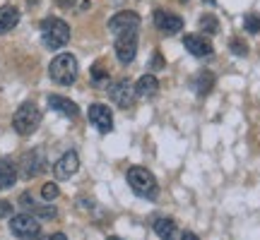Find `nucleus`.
I'll list each match as a JSON object with an SVG mask.
<instances>
[{
    "label": "nucleus",
    "instance_id": "13",
    "mask_svg": "<svg viewBox=\"0 0 260 240\" xmlns=\"http://www.w3.org/2000/svg\"><path fill=\"white\" fill-rule=\"evenodd\" d=\"M183 46H186L188 53H193L195 58H207L214 53L212 44L205 36H200V34H186V36H183Z\"/></svg>",
    "mask_w": 260,
    "mask_h": 240
},
{
    "label": "nucleus",
    "instance_id": "14",
    "mask_svg": "<svg viewBox=\"0 0 260 240\" xmlns=\"http://www.w3.org/2000/svg\"><path fill=\"white\" fill-rule=\"evenodd\" d=\"M48 106H51L53 111H58L60 115H65V118H77V115H80L77 103L70 101V99H65V96H58V94L48 96Z\"/></svg>",
    "mask_w": 260,
    "mask_h": 240
},
{
    "label": "nucleus",
    "instance_id": "27",
    "mask_svg": "<svg viewBox=\"0 0 260 240\" xmlns=\"http://www.w3.org/2000/svg\"><path fill=\"white\" fill-rule=\"evenodd\" d=\"M75 3H77V0H56L58 8H73Z\"/></svg>",
    "mask_w": 260,
    "mask_h": 240
},
{
    "label": "nucleus",
    "instance_id": "18",
    "mask_svg": "<svg viewBox=\"0 0 260 240\" xmlns=\"http://www.w3.org/2000/svg\"><path fill=\"white\" fill-rule=\"evenodd\" d=\"M212 87H214V72H210V70L198 72V77H195V82H193V89H195V94H198L200 99L212 92Z\"/></svg>",
    "mask_w": 260,
    "mask_h": 240
},
{
    "label": "nucleus",
    "instance_id": "24",
    "mask_svg": "<svg viewBox=\"0 0 260 240\" xmlns=\"http://www.w3.org/2000/svg\"><path fill=\"white\" fill-rule=\"evenodd\" d=\"M229 48H232V53H236V56H246V53H248V46L243 44L241 38H232V41H229Z\"/></svg>",
    "mask_w": 260,
    "mask_h": 240
},
{
    "label": "nucleus",
    "instance_id": "19",
    "mask_svg": "<svg viewBox=\"0 0 260 240\" xmlns=\"http://www.w3.org/2000/svg\"><path fill=\"white\" fill-rule=\"evenodd\" d=\"M19 202L24 204V207H27V209H29L31 214H34V216H41V219H56V209H53V207L34 204V199H31V197H29L27 192L22 194V197H19Z\"/></svg>",
    "mask_w": 260,
    "mask_h": 240
},
{
    "label": "nucleus",
    "instance_id": "15",
    "mask_svg": "<svg viewBox=\"0 0 260 240\" xmlns=\"http://www.w3.org/2000/svg\"><path fill=\"white\" fill-rule=\"evenodd\" d=\"M157 92H159V82L154 74H142L138 84H135V96H140V99H149Z\"/></svg>",
    "mask_w": 260,
    "mask_h": 240
},
{
    "label": "nucleus",
    "instance_id": "28",
    "mask_svg": "<svg viewBox=\"0 0 260 240\" xmlns=\"http://www.w3.org/2000/svg\"><path fill=\"white\" fill-rule=\"evenodd\" d=\"M181 240H200V238H198V235H195V233L186 231V233H183V235H181Z\"/></svg>",
    "mask_w": 260,
    "mask_h": 240
},
{
    "label": "nucleus",
    "instance_id": "4",
    "mask_svg": "<svg viewBox=\"0 0 260 240\" xmlns=\"http://www.w3.org/2000/svg\"><path fill=\"white\" fill-rule=\"evenodd\" d=\"M77 72H80V70H77V60H75V56H70V53H60V56H56L51 60V65H48L51 79L56 84H60V87L75 84Z\"/></svg>",
    "mask_w": 260,
    "mask_h": 240
},
{
    "label": "nucleus",
    "instance_id": "5",
    "mask_svg": "<svg viewBox=\"0 0 260 240\" xmlns=\"http://www.w3.org/2000/svg\"><path fill=\"white\" fill-rule=\"evenodd\" d=\"M10 231L19 240H34L41 233V226H39L34 214H17L10 219Z\"/></svg>",
    "mask_w": 260,
    "mask_h": 240
},
{
    "label": "nucleus",
    "instance_id": "11",
    "mask_svg": "<svg viewBox=\"0 0 260 240\" xmlns=\"http://www.w3.org/2000/svg\"><path fill=\"white\" fill-rule=\"evenodd\" d=\"M77 168H80V156H77V151H65L63 156L56 161L53 173H56L58 180H68V178H73L75 173H77Z\"/></svg>",
    "mask_w": 260,
    "mask_h": 240
},
{
    "label": "nucleus",
    "instance_id": "29",
    "mask_svg": "<svg viewBox=\"0 0 260 240\" xmlns=\"http://www.w3.org/2000/svg\"><path fill=\"white\" fill-rule=\"evenodd\" d=\"M164 65V60H161V56H159V51L154 53V67H161Z\"/></svg>",
    "mask_w": 260,
    "mask_h": 240
},
{
    "label": "nucleus",
    "instance_id": "17",
    "mask_svg": "<svg viewBox=\"0 0 260 240\" xmlns=\"http://www.w3.org/2000/svg\"><path fill=\"white\" fill-rule=\"evenodd\" d=\"M17 183V168L10 158H0V190H8Z\"/></svg>",
    "mask_w": 260,
    "mask_h": 240
},
{
    "label": "nucleus",
    "instance_id": "30",
    "mask_svg": "<svg viewBox=\"0 0 260 240\" xmlns=\"http://www.w3.org/2000/svg\"><path fill=\"white\" fill-rule=\"evenodd\" d=\"M48 240H68V238H65L63 233H56V235H51V238H48Z\"/></svg>",
    "mask_w": 260,
    "mask_h": 240
},
{
    "label": "nucleus",
    "instance_id": "9",
    "mask_svg": "<svg viewBox=\"0 0 260 240\" xmlns=\"http://www.w3.org/2000/svg\"><path fill=\"white\" fill-rule=\"evenodd\" d=\"M44 171H46V154L41 149H31L22 156V176L24 178H34Z\"/></svg>",
    "mask_w": 260,
    "mask_h": 240
},
{
    "label": "nucleus",
    "instance_id": "25",
    "mask_svg": "<svg viewBox=\"0 0 260 240\" xmlns=\"http://www.w3.org/2000/svg\"><path fill=\"white\" fill-rule=\"evenodd\" d=\"M106 77H109V72L104 70L102 65H99V63L94 65V67H92V79H94V82H102V79H106Z\"/></svg>",
    "mask_w": 260,
    "mask_h": 240
},
{
    "label": "nucleus",
    "instance_id": "22",
    "mask_svg": "<svg viewBox=\"0 0 260 240\" xmlns=\"http://www.w3.org/2000/svg\"><path fill=\"white\" fill-rule=\"evenodd\" d=\"M243 27H246V31H248V34H258V31H260V15H255V12L246 15V19H243Z\"/></svg>",
    "mask_w": 260,
    "mask_h": 240
},
{
    "label": "nucleus",
    "instance_id": "31",
    "mask_svg": "<svg viewBox=\"0 0 260 240\" xmlns=\"http://www.w3.org/2000/svg\"><path fill=\"white\" fill-rule=\"evenodd\" d=\"M39 0H29V8H34V5H37Z\"/></svg>",
    "mask_w": 260,
    "mask_h": 240
},
{
    "label": "nucleus",
    "instance_id": "32",
    "mask_svg": "<svg viewBox=\"0 0 260 240\" xmlns=\"http://www.w3.org/2000/svg\"><path fill=\"white\" fill-rule=\"evenodd\" d=\"M203 3H207V5H214V3H217V0H203Z\"/></svg>",
    "mask_w": 260,
    "mask_h": 240
},
{
    "label": "nucleus",
    "instance_id": "23",
    "mask_svg": "<svg viewBox=\"0 0 260 240\" xmlns=\"http://www.w3.org/2000/svg\"><path fill=\"white\" fill-rule=\"evenodd\" d=\"M58 194H60V190H58V185H56V183H46L44 187H41V197H44L46 202H53Z\"/></svg>",
    "mask_w": 260,
    "mask_h": 240
},
{
    "label": "nucleus",
    "instance_id": "33",
    "mask_svg": "<svg viewBox=\"0 0 260 240\" xmlns=\"http://www.w3.org/2000/svg\"><path fill=\"white\" fill-rule=\"evenodd\" d=\"M109 240H121V238H116V235H113V238H109Z\"/></svg>",
    "mask_w": 260,
    "mask_h": 240
},
{
    "label": "nucleus",
    "instance_id": "2",
    "mask_svg": "<svg viewBox=\"0 0 260 240\" xmlns=\"http://www.w3.org/2000/svg\"><path fill=\"white\" fill-rule=\"evenodd\" d=\"M128 185L133 187V192L138 197H145V199H157L159 197V183L157 178L149 173L147 168L142 166H133L128 168Z\"/></svg>",
    "mask_w": 260,
    "mask_h": 240
},
{
    "label": "nucleus",
    "instance_id": "20",
    "mask_svg": "<svg viewBox=\"0 0 260 240\" xmlns=\"http://www.w3.org/2000/svg\"><path fill=\"white\" fill-rule=\"evenodd\" d=\"M152 228H154V233H157L161 240H171L174 233H176V221H174V219H167V216H159Z\"/></svg>",
    "mask_w": 260,
    "mask_h": 240
},
{
    "label": "nucleus",
    "instance_id": "1",
    "mask_svg": "<svg viewBox=\"0 0 260 240\" xmlns=\"http://www.w3.org/2000/svg\"><path fill=\"white\" fill-rule=\"evenodd\" d=\"M41 41L48 51H58L70 41V24L58 17H46L41 22Z\"/></svg>",
    "mask_w": 260,
    "mask_h": 240
},
{
    "label": "nucleus",
    "instance_id": "16",
    "mask_svg": "<svg viewBox=\"0 0 260 240\" xmlns=\"http://www.w3.org/2000/svg\"><path fill=\"white\" fill-rule=\"evenodd\" d=\"M17 22H19V10L15 5H3L0 8V34L12 31L17 27Z\"/></svg>",
    "mask_w": 260,
    "mask_h": 240
},
{
    "label": "nucleus",
    "instance_id": "6",
    "mask_svg": "<svg viewBox=\"0 0 260 240\" xmlns=\"http://www.w3.org/2000/svg\"><path fill=\"white\" fill-rule=\"evenodd\" d=\"M116 58L121 65H128L135 60V53H138V29L133 31H123L116 36Z\"/></svg>",
    "mask_w": 260,
    "mask_h": 240
},
{
    "label": "nucleus",
    "instance_id": "8",
    "mask_svg": "<svg viewBox=\"0 0 260 240\" xmlns=\"http://www.w3.org/2000/svg\"><path fill=\"white\" fill-rule=\"evenodd\" d=\"M133 29H140V15L133 10H123L109 19V31L113 36H118L123 31H133Z\"/></svg>",
    "mask_w": 260,
    "mask_h": 240
},
{
    "label": "nucleus",
    "instance_id": "21",
    "mask_svg": "<svg viewBox=\"0 0 260 240\" xmlns=\"http://www.w3.org/2000/svg\"><path fill=\"white\" fill-rule=\"evenodd\" d=\"M200 29H203L205 34H217L219 31V22L214 15H203L200 17Z\"/></svg>",
    "mask_w": 260,
    "mask_h": 240
},
{
    "label": "nucleus",
    "instance_id": "12",
    "mask_svg": "<svg viewBox=\"0 0 260 240\" xmlns=\"http://www.w3.org/2000/svg\"><path fill=\"white\" fill-rule=\"evenodd\" d=\"M154 24L161 34H178L183 29V19L174 15V12H167V10H157L154 12Z\"/></svg>",
    "mask_w": 260,
    "mask_h": 240
},
{
    "label": "nucleus",
    "instance_id": "26",
    "mask_svg": "<svg viewBox=\"0 0 260 240\" xmlns=\"http://www.w3.org/2000/svg\"><path fill=\"white\" fill-rule=\"evenodd\" d=\"M10 214H12V204L0 202V219H5V216H10Z\"/></svg>",
    "mask_w": 260,
    "mask_h": 240
},
{
    "label": "nucleus",
    "instance_id": "10",
    "mask_svg": "<svg viewBox=\"0 0 260 240\" xmlns=\"http://www.w3.org/2000/svg\"><path fill=\"white\" fill-rule=\"evenodd\" d=\"M89 123H92L99 132H111L113 115H111V111H109V106H104V103H92V106H89Z\"/></svg>",
    "mask_w": 260,
    "mask_h": 240
},
{
    "label": "nucleus",
    "instance_id": "34",
    "mask_svg": "<svg viewBox=\"0 0 260 240\" xmlns=\"http://www.w3.org/2000/svg\"><path fill=\"white\" fill-rule=\"evenodd\" d=\"M178 3H188V0H178Z\"/></svg>",
    "mask_w": 260,
    "mask_h": 240
},
{
    "label": "nucleus",
    "instance_id": "7",
    "mask_svg": "<svg viewBox=\"0 0 260 240\" xmlns=\"http://www.w3.org/2000/svg\"><path fill=\"white\" fill-rule=\"evenodd\" d=\"M109 99L121 108H130L135 101V89L130 87L128 79H116L109 84Z\"/></svg>",
    "mask_w": 260,
    "mask_h": 240
},
{
    "label": "nucleus",
    "instance_id": "3",
    "mask_svg": "<svg viewBox=\"0 0 260 240\" xmlns=\"http://www.w3.org/2000/svg\"><path fill=\"white\" fill-rule=\"evenodd\" d=\"M39 125H41V111H39L37 103L31 101H24L12 115V128L17 130V135H22V137L34 135Z\"/></svg>",
    "mask_w": 260,
    "mask_h": 240
}]
</instances>
